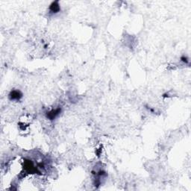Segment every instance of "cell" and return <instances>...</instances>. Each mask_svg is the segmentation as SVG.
<instances>
[{
    "mask_svg": "<svg viewBox=\"0 0 191 191\" xmlns=\"http://www.w3.org/2000/svg\"><path fill=\"white\" fill-rule=\"evenodd\" d=\"M22 97V93L20 91L17 90H14L9 93V98L10 100L18 101Z\"/></svg>",
    "mask_w": 191,
    "mask_h": 191,
    "instance_id": "obj_1",
    "label": "cell"
},
{
    "mask_svg": "<svg viewBox=\"0 0 191 191\" xmlns=\"http://www.w3.org/2000/svg\"><path fill=\"white\" fill-rule=\"evenodd\" d=\"M61 113V108H57L55 110H52L49 112H48L46 114V116L47 118H49L51 120H53L54 119L56 118V116H58L59 115V114Z\"/></svg>",
    "mask_w": 191,
    "mask_h": 191,
    "instance_id": "obj_2",
    "label": "cell"
},
{
    "mask_svg": "<svg viewBox=\"0 0 191 191\" xmlns=\"http://www.w3.org/2000/svg\"><path fill=\"white\" fill-rule=\"evenodd\" d=\"M61 10V8H60V5L58 4V2H53L49 6V10L51 13L52 14H56V13H58Z\"/></svg>",
    "mask_w": 191,
    "mask_h": 191,
    "instance_id": "obj_3",
    "label": "cell"
},
{
    "mask_svg": "<svg viewBox=\"0 0 191 191\" xmlns=\"http://www.w3.org/2000/svg\"><path fill=\"white\" fill-rule=\"evenodd\" d=\"M181 61L182 62H184V63H188V62H189V59H188V57H186V56H182L181 58Z\"/></svg>",
    "mask_w": 191,
    "mask_h": 191,
    "instance_id": "obj_4",
    "label": "cell"
}]
</instances>
